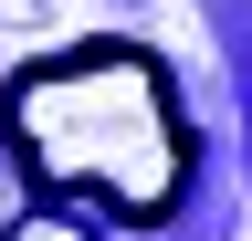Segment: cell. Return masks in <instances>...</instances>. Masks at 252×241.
Masks as SVG:
<instances>
[{"instance_id": "cell-2", "label": "cell", "mask_w": 252, "mask_h": 241, "mask_svg": "<svg viewBox=\"0 0 252 241\" xmlns=\"http://www.w3.org/2000/svg\"><path fill=\"white\" fill-rule=\"evenodd\" d=\"M0 241H94V231H84V220H63V210H21Z\"/></svg>"}, {"instance_id": "cell-1", "label": "cell", "mask_w": 252, "mask_h": 241, "mask_svg": "<svg viewBox=\"0 0 252 241\" xmlns=\"http://www.w3.org/2000/svg\"><path fill=\"white\" fill-rule=\"evenodd\" d=\"M0 147L32 168L42 199L116 210L126 231H158L189 199V126L147 42H74L21 63L0 84Z\"/></svg>"}]
</instances>
